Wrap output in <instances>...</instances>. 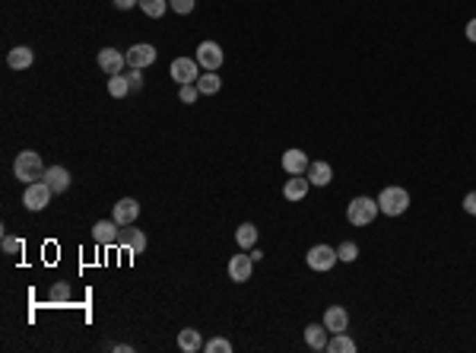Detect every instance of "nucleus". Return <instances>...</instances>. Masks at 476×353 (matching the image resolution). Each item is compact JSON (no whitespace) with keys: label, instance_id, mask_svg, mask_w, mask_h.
I'll use <instances>...</instances> for the list:
<instances>
[{"label":"nucleus","instance_id":"nucleus-1","mask_svg":"<svg viewBox=\"0 0 476 353\" xmlns=\"http://www.w3.org/2000/svg\"><path fill=\"white\" fill-rule=\"evenodd\" d=\"M13 175L23 181V185L42 181V179H45V163H42V156H38L35 150H23L19 156H16V163H13Z\"/></svg>","mask_w":476,"mask_h":353},{"label":"nucleus","instance_id":"nucleus-2","mask_svg":"<svg viewBox=\"0 0 476 353\" xmlns=\"http://www.w3.org/2000/svg\"><path fill=\"white\" fill-rule=\"evenodd\" d=\"M378 211L384 217H403L409 211V191L400 188V185H387L378 195Z\"/></svg>","mask_w":476,"mask_h":353},{"label":"nucleus","instance_id":"nucleus-3","mask_svg":"<svg viewBox=\"0 0 476 353\" xmlns=\"http://www.w3.org/2000/svg\"><path fill=\"white\" fill-rule=\"evenodd\" d=\"M378 201L375 197H352L350 207H346V220H350L352 226H372L375 217H378Z\"/></svg>","mask_w":476,"mask_h":353},{"label":"nucleus","instance_id":"nucleus-4","mask_svg":"<svg viewBox=\"0 0 476 353\" xmlns=\"http://www.w3.org/2000/svg\"><path fill=\"white\" fill-rule=\"evenodd\" d=\"M337 261H340V255H337V248H330V245H312L308 248V255H305V264L318 274L334 271Z\"/></svg>","mask_w":476,"mask_h":353},{"label":"nucleus","instance_id":"nucleus-5","mask_svg":"<svg viewBox=\"0 0 476 353\" xmlns=\"http://www.w3.org/2000/svg\"><path fill=\"white\" fill-rule=\"evenodd\" d=\"M51 195L54 191L48 188V181H32V185H26V195H23V204L26 211H45L48 204H51Z\"/></svg>","mask_w":476,"mask_h":353},{"label":"nucleus","instance_id":"nucleus-6","mask_svg":"<svg viewBox=\"0 0 476 353\" xmlns=\"http://www.w3.org/2000/svg\"><path fill=\"white\" fill-rule=\"evenodd\" d=\"M169 76L178 86H185V83H197V76H201V64L194 58H175L169 67Z\"/></svg>","mask_w":476,"mask_h":353},{"label":"nucleus","instance_id":"nucleus-7","mask_svg":"<svg viewBox=\"0 0 476 353\" xmlns=\"http://www.w3.org/2000/svg\"><path fill=\"white\" fill-rule=\"evenodd\" d=\"M223 60H226V54H223V48L216 45V42H201L197 45V64H201L203 70H219L223 67Z\"/></svg>","mask_w":476,"mask_h":353},{"label":"nucleus","instance_id":"nucleus-8","mask_svg":"<svg viewBox=\"0 0 476 353\" xmlns=\"http://www.w3.org/2000/svg\"><path fill=\"white\" fill-rule=\"evenodd\" d=\"M118 239H121V226L114 223V220H99V223L92 226V242H96V245L108 248V245H118Z\"/></svg>","mask_w":476,"mask_h":353},{"label":"nucleus","instance_id":"nucleus-9","mask_svg":"<svg viewBox=\"0 0 476 353\" xmlns=\"http://www.w3.org/2000/svg\"><path fill=\"white\" fill-rule=\"evenodd\" d=\"M99 67H102L108 76L124 74L127 70V54H121L118 48H102V51H99Z\"/></svg>","mask_w":476,"mask_h":353},{"label":"nucleus","instance_id":"nucleus-10","mask_svg":"<svg viewBox=\"0 0 476 353\" xmlns=\"http://www.w3.org/2000/svg\"><path fill=\"white\" fill-rule=\"evenodd\" d=\"M127 67H137V70H143V67H149V64H156V48L149 45H134V48H127Z\"/></svg>","mask_w":476,"mask_h":353},{"label":"nucleus","instance_id":"nucleus-11","mask_svg":"<svg viewBox=\"0 0 476 353\" xmlns=\"http://www.w3.org/2000/svg\"><path fill=\"white\" fill-rule=\"evenodd\" d=\"M137 217H140V204H137L134 197H121V201L114 204L112 220H114L118 226H134Z\"/></svg>","mask_w":476,"mask_h":353},{"label":"nucleus","instance_id":"nucleus-12","mask_svg":"<svg viewBox=\"0 0 476 353\" xmlns=\"http://www.w3.org/2000/svg\"><path fill=\"white\" fill-rule=\"evenodd\" d=\"M308 165H312V159H308L305 150H298V147H292V150L283 153V172L286 175H305Z\"/></svg>","mask_w":476,"mask_h":353},{"label":"nucleus","instance_id":"nucleus-13","mask_svg":"<svg viewBox=\"0 0 476 353\" xmlns=\"http://www.w3.org/2000/svg\"><path fill=\"white\" fill-rule=\"evenodd\" d=\"M251 274H254V261H251V255H232L229 258V280H235V284H248L251 280Z\"/></svg>","mask_w":476,"mask_h":353},{"label":"nucleus","instance_id":"nucleus-14","mask_svg":"<svg viewBox=\"0 0 476 353\" xmlns=\"http://www.w3.org/2000/svg\"><path fill=\"white\" fill-rule=\"evenodd\" d=\"M308 188H312L308 175H289V179H286V185H283V197H286V201H292V204H298V201H305Z\"/></svg>","mask_w":476,"mask_h":353},{"label":"nucleus","instance_id":"nucleus-15","mask_svg":"<svg viewBox=\"0 0 476 353\" xmlns=\"http://www.w3.org/2000/svg\"><path fill=\"white\" fill-rule=\"evenodd\" d=\"M121 248H127L130 255H143L146 252V233L143 229H134V226H127V229H121Z\"/></svg>","mask_w":476,"mask_h":353},{"label":"nucleus","instance_id":"nucleus-16","mask_svg":"<svg viewBox=\"0 0 476 353\" xmlns=\"http://www.w3.org/2000/svg\"><path fill=\"white\" fill-rule=\"evenodd\" d=\"M324 328L330 331V334H340V331H350V312L343 306H330L328 312H324Z\"/></svg>","mask_w":476,"mask_h":353},{"label":"nucleus","instance_id":"nucleus-17","mask_svg":"<svg viewBox=\"0 0 476 353\" xmlns=\"http://www.w3.org/2000/svg\"><path fill=\"white\" fill-rule=\"evenodd\" d=\"M45 181H48V188H51L54 195L70 191V172L64 169V165H48V169H45Z\"/></svg>","mask_w":476,"mask_h":353},{"label":"nucleus","instance_id":"nucleus-18","mask_svg":"<svg viewBox=\"0 0 476 353\" xmlns=\"http://www.w3.org/2000/svg\"><path fill=\"white\" fill-rule=\"evenodd\" d=\"M305 175H308L312 185H318V188H324V185L334 181V169H330V163H324V159H312V165H308Z\"/></svg>","mask_w":476,"mask_h":353},{"label":"nucleus","instance_id":"nucleus-19","mask_svg":"<svg viewBox=\"0 0 476 353\" xmlns=\"http://www.w3.org/2000/svg\"><path fill=\"white\" fill-rule=\"evenodd\" d=\"M328 340H330V331L324 328V325L314 322V325H308L305 328V344L312 347V350H318V353L328 350Z\"/></svg>","mask_w":476,"mask_h":353},{"label":"nucleus","instance_id":"nucleus-20","mask_svg":"<svg viewBox=\"0 0 476 353\" xmlns=\"http://www.w3.org/2000/svg\"><path fill=\"white\" fill-rule=\"evenodd\" d=\"M178 350H185V353H197V350H203V338H201V331H197V328H181V331H178Z\"/></svg>","mask_w":476,"mask_h":353},{"label":"nucleus","instance_id":"nucleus-21","mask_svg":"<svg viewBox=\"0 0 476 353\" xmlns=\"http://www.w3.org/2000/svg\"><path fill=\"white\" fill-rule=\"evenodd\" d=\"M32 60H35V54H32V48H26V45H16L13 51L7 54V64L13 70H26V67H32Z\"/></svg>","mask_w":476,"mask_h":353},{"label":"nucleus","instance_id":"nucleus-22","mask_svg":"<svg viewBox=\"0 0 476 353\" xmlns=\"http://www.w3.org/2000/svg\"><path fill=\"white\" fill-rule=\"evenodd\" d=\"M197 90H201V96H216L223 90V76H216V70H203L197 76Z\"/></svg>","mask_w":476,"mask_h":353},{"label":"nucleus","instance_id":"nucleus-23","mask_svg":"<svg viewBox=\"0 0 476 353\" xmlns=\"http://www.w3.org/2000/svg\"><path fill=\"white\" fill-rule=\"evenodd\" d=\"M235 242H238V248H241V252H251V248L257 245V226H254V223H241L235 229Z\"/></svg>","mask_w":476,"mask_h":353},{"label":"nucleus","instance_id":"nucleus-24","mask_svg":"<svg viewBox=\"0 0 476 353\" xmlns=\"http://www.w3.org/2000/svg\"><path fill=\"white\" fill-rule=\"evenodd\" d=\"M328 353H356V340H352L346 331H340V334H330Z\"/></svg>","mask_w":476,"mask_h":353},{"label":"nucleus","instance_id":"nucleus-25","mask_svg":"<svg viewBox=\"0 0 476 353\" xmlns=\"http://www.w3.org/2000/svg\"><path fill=\"white\" fill-rule=\"evenodd\" d=\"M108 92H112V99H124V96H130V83H127V76L124 74H118V76H108Z\"/></svg>","mask_w":476,"mask_h":353},{"label":"nucleus","instance_id":"nucleus-26","mask_svg":"<svg viewBox=\"0 0 476 353\" xmlns=\"http://www.w3.org/2000/svg\"><path fill=\"white\" fill-rule=\"evenodd\" d=\"M140 10L149 19H159V16H165V10H169V0H140Z\"/></svg>","mask_w":476,"mask_h":353},{"label":"nucleus","instance_id":"nucleus-27","mask_svg":"<svg viewBox=\"0 0 476 353\" xmlns=\"http://www.w3.org/2000/svg\"><path fill=\"white\" fill-rule=\"evenodd\" d=\"M74 299V290H70V284H54L51 293H48V302H70Z\"/></svg>","mask_w":476,"mask_h":353},{"label":"nucleus","instance_id":"nucleus-28","mask_svg":"<svg viewBox=\"0 0 476 353\" xmlns=\"http://www.w3.org/2000/svg\"><path fill=\"white\" fill-rule=\"evenodd\" d=\"M197 96H201L197 83H185V86L178 90V102H185V106H194V102H197Z\"/></svg>","mask_w":476,"mask_h":353},{"label":"nucleus","instance_id":"nucleus-29","mask_svg":"<svg viewBox=\"0 0 476 353\" xmlns=\"http://www.w3.org/2000/svg\"><path fill=\"white\" fill-rule=\"evenodd\" d=\"M203 350H207V353H232V340L213 338V340H207V344H203Z\"/></svg>","mask_w":476,"mask_h":353},{"label":"nucleus","instance_id":"nucleus-30","mask_svg":"<svg viewBox=\"0 0 476 353\" xmlns=\"http://www.w3.org/2000/svg\"><path fill=\"white\" fill-rule=\"evenodd\" d=\"M337 255H340V261H356V258H359V245H356V242H343V245L337 248Z\"/></svg>","mask_w":476,"mask_h":353},{"label":"nucleus","instance_id":"nucleus-31","mask_svg":"<svg viewBox=\"0 0 476 353\" xmlns=\"http://www.w3.org/2000/svg\"><path fill=\"white\" fill-rule=\"evenodd\" d=\"M124 76H127V83H130V90H134V92H140V90H143V70L127 67V70H124Z\"/></svg>","mask_w":476,"mask_h":353},{"label":"nucleus","instance_id":"nucleus-32","mask_svg":"<svg viewBox=\"0 0 476 353\" xmlns=\"http://www.w3.org/2000/svg\"><path fill=\"white\" fill-rule=\"evenodd\" d=\"M169 7H171V13H181V16H187L194 7H197V0H169Z\"/></svg>","mask_w":476,"mask_h":353},{"label":"nucleus","instance_id":"nucleus-33","mask_svg":"<svg viewBox=\"0 0 476 353\" xmlns=\"http://www.w3.org/2000/svg\"><path fill=\"white\" fill-rule=\"evenodd\" d=\"M3 252H7V255L23 252V239H16V236H3Z\"/></svg>","mask_w":476,"mask_h":353},{"label":"nucleus","instance_id":"nucleus-34","mask_svg":"<svg viewBox=\"0 0 476 353\" xmlns=\"http://www.w3.org/2000/svg\"><path fill=\"white\" fill-rule=\"evenodd\" d=\"M464 211H467L470 217H476V191H470V195L464 197Z\"/></svg>","mask_w":476,"mask_h":353},{"label":"nucleus","instance_id":"nucleus-35","mask_svg":"<svg viewBox=\"0 0 476 353\" xmlns=\"http://www.w3.org/2000/svg\"><path fill=\"white\" fill-rule=\"evenodd\" d=\"M118 10H130V7H140V0H114Z\"/></svg>","mask_w":476,"mask_h":353},{"label":"nucleus","instance_id":"nucleus-36","mask_svg":"<svg viewBox=\"0 0 476 353\" xmlns=\"http://www.w3.org/2000/svg\"><path fill=\"white\" fill-rule=\"evenodd\" d=\"M464 32H467V38H470V42H476V19H470V23H467V29H464Z\"/></svg>","mask_w":476,"mask_h":353},{"label":"nucleus","instance_id":"nucleus-37","mask_svg":"<svg viewBox=\"0 0 476 353\" xmlns=\"http://www.w3.org/2000/svg\"><path fill=\"white\" fill-rule=\"evenodd\" d=\"M248 255H251V261H254V264H257V261H264V252H261V248H257V245H254L251 252H248Z\"/></svg>","mask_w":476,"mask_h":353}]
</instances>
